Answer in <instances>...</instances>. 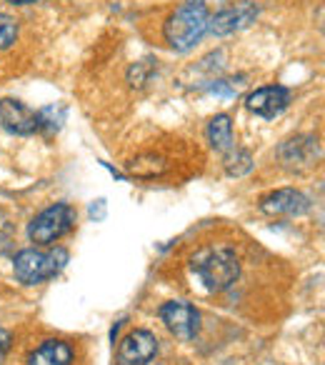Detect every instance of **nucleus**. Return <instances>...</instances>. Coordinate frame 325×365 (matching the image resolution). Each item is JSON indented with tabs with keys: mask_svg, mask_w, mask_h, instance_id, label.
<instances>
[{
	"mask_svg": "<svg viewBox=\"0 0 325 365\" xmlns=\"http://www.w3.org/2000/svg\"><path fill=\"white\" fill-rule=\"evenodd\" d=\"M193 273L210 293H223L238 280L240 260L233 248L228 245H208L198 250L193 258Z\"/></svg>",
	"mask_w": 325,
	"mask_h": 365,
	"instance_id": "obj_1",
	"label": "nucleus"
},
{
	"mask_svg": "<svg viewBox=\"0 0 325 365\" xmlns=\"http://www.w3.org/2000/svg\"><path fill=\"white\" fill-rule=\"evenodd\" d=\"M210 11L203 8L198 0H188L165 23V41L178 53H188L208 36L210 28Z\"/></svg>",
	"mask_w": 325,
	"mask_h": 365,
	"instance_id": "obj_2",
	"label": "nucleus"
},
{
	"mask_svg": "<svg viewBox=\"0 0 325 365\" xmlns=\"http://www.w3.org/2000/svg\"><path fill=\"white\" fill-rule=\"evenodd\" d=\"M68 265L66 248H28L21 250L13 260V273L23 285H38L56 278Z\"/></svg>",
	"mask_w": 325,
	"mask_h": 365,
	"instance_id": "obj_3",
	"label": "nucleus"
},
{
	"mask_svg": "<svg viewBox=\"0 0 325 365\" xmlns=\"http://www.w3.org/2000/svg\"><path fill=\"white\" fill-rule=\"evenodd\" d=\"M76 220H78V213L73 205L56 203L31 220V225H28V238L38 245H53L56 240H61L63 235H68L76 228Z\"/></svg>",
	"mask_w": 325,
	"mask_h": 365,
	"instance_id": "obj_4",
	"label": "nucleus"
},
{
	"mask_svg": "<svg viewBox=\"0 0 325 365\" xmlns=\"http://www.w3.org/2000/svg\"><path fill=\"white\" fill-rule=\"evenodd\" d=\"M160 320L178 340H193L200 330V313L185 300H170L160 308Z\"/></svg>",
	"mask_w": 325,
	"mask_h": 365,
	"instance_id": "obj_5",
	"label": "nucleus"
},
{
	"mask_svg": "<svg viewBox=\"0 0 325 365\" xmlns=\"http://www.w3.org/2000/svg\"><path fill=\"white\" fill-rule=\"evenodd\" d=\"M158 353V338L150 330H130L125 338L120 340L115 353L118 365H148Z\"/></svg>",
	"mask_w": 325,
	"mask_h": 365,
	"instance_id": "obj_6",
	"label": "nucleus"
},
{
	"mask_svg": "<svg viewBox=\"0 0 325 365\" xmlns=\"http://www.w3.org/2000/svg\"><path fill=\"white\" fill-rule=\"evenodd\" d=\"M255 18H258V6L255 3H250V0L230 3V6H225L223 11L210 18L208 33H213V36H230V33L248 28Z\"/></svg>",
	"mask_w": 325,
	"mask_h": 365,
	"instance_id": "obj_7",
	"label": "nucleus"
},
{
	"mask_svg": "<svg viewBox=\"0 0 325 365\" xmlns=\"http://www.w3.org/2000/svg\"><path fill=\"white\" fill-rule=\"evenodd\" d=\"M0 125L13 135H33L41 130V118L21 101L6 98V101H0Z\"/></svg>",
	"mask_w": 325,
	"mask_h": 365,
	"instance_id": "obj_8",
	"label": "nucleus"
},
{
	"mask_svg": "<svg viewBox=\"0 0 325 365\" xmlns=\"http://www.w3.org/2000/svg\"><path fill=\"white\" fill-rule=\"evenodd\" d=\"M260 210L265 215H288V218H295V215H303L310 210V198L303 195L295 188H280L273 190V193L263 195L260 198Z\"/></svg>",
	"mask_w": 325,
	"mask_h": 365,
	"instance_id": "obj_9",
	"label": "nucleus"
},
{
	"mask_svg": "<svg viewBox=\"0 0 325 365\" xmlns=\"http://www.w3.org/2000/svg\"><path fill=\"white\" fill-rule=\"evenodd\" d=\"M290 106V91L283 86H265L245 98V108L260 118H275Z\"/></svg>",
	"mask_w": 325,
	"mask_h": 365,
	"instance_id": "obj_10",
	"label": "nucleus"
},
{
	"mask_svg": "<svg viewBox=\"0 0 325 365\" xmlns=\"http://www.w3.org/2000/svg\"><path fill=\"white\" fill-rule=\"evenodd\" d=\"M320 155L318 140L313 135H298L290 138L283 148H280V158L288 168H310Z\"/></svg>",
	"mask_w": 325,
	"mask_h": 365,
	"instance_id": "obj_11",
	"label": "nucleus"
},
{
	"mask_svg": "<svg viewBox=\"0 0 325 365\" xmlns=\"http://www.w3.org/2000/svg\"><path fill=\"white\" fill-rule=\"evenodd\" d=\"M71 363H73V348L66 340H46V343H41L28 355V365H71Z\"/></svg>",
	"mask_w": 325,
	"mask_h": 365,
	"instance_id": "obj_12",
	"label": "nucleus"
},
{
	"mask_svg": "<svg viewBox=\"0 0 325 365\" xmlns=\"http://www.w3.org/2000/svg\"><path fill=\"white\" fill-rule=\"evenodd\" d=\"M208 140L213 145V150L218 153H228L233 150V123L225 113L215 115L213 120L208 123Z\"/></svg>",
	"mask_w": 325,
	"mask_h": 365,
	"instance_id": "obj_13",
	"label": "nucleus"
},
{
	"mask_svg": "<svg viewBox=\"0 0 325 365\" xmlns=\"http://www.w3.org/2000/svg\"><path fill=\"white\" fill-rule=\"evenodd\" d=\"M253 168V155L245 150H228V155H225V170H228V175H245V173Z\"/></svg>",
	"mask_w": 325,
	"mask_h": 365,
	"instance_id": "obj_14",
	"label": "nucleus"
},
{
	"mask_svg": "<svg viewBox=\"0 0 325 365\" xmlns=\"http://www.w3.org/2000/svg\"><path fill=\"white\" fill-rule=\"evenodd\" d=\"M18 38V21L11 13L0 11V51H6L16 43Z\"/></svg>",
	"mask_w": 325,
	"mask_h": 365,
	"instance_id": "obj_15",
	"label": "nucleus"
},
{
	"mask_svg": "<svg viewBox=\"0 0 325 365\" xmlns=\"http://www.w3.org/2000/svg\"><path fill=\"white\" fill-rule=\"evenodd\" d=\"M8 348H11V333H6V330H0V363L6 360Z\"/></svg>",
	"mask_w": 325,
	"mask_h": 365,
	"instance_id": "obj_16",
	"label": "nucleus"
},
{
	"mask_svg": "<svg viewBox=\"0 0 325 365\" xmlns=\"http://www.w3.org/2000/svg\"><path fill=\"white\" fill-rule=\"evenodd\" d=\"M8 3H13V6H31L36 0H8Z\"/></svg>",
	"mask_w": 325,
	"mask_h": 365,
	"instance_id": "obj_17",
	"label": "nucleus"
}]
</instances>
